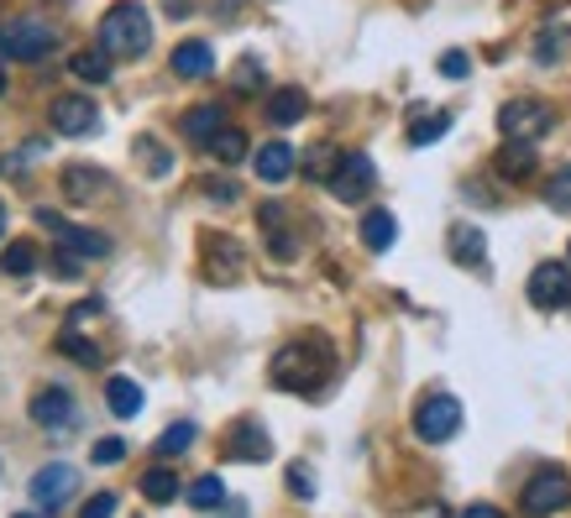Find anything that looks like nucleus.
Segmentation results:
<instances>
[{"instance_id": "nucleus-13", "label": "nucleus", "mask_w": 571, "mask_h": 518, "mask_svg": "<svg viewBox=\"0 0 571 518\" xmlns=\"http://www.w3.org/2000/svg\"><path fill=\"white\" fill-rule=\"evenodd\" d=\"M226 456L231 461H267L273 456V440H267V429L258 419H241L231 424V435H226Z\"/></svg>"}, {"instance_id": "nucleus-12", "label": "nucleus", "mask_w": 571, "mask_h": 518, "mask_svg": "<svg viewBox=\"0 0 571 518\" xmlns=\"http://www.w3.org/2000/svg\"><path fill=\"white\" fill-rule=\"evenodd\" d=\"M32 419L53 429V435H69L73 424H79V408H73V393L69 388H43L37 399H32Z\"/></svg>"}, {"instance_id": "nucleus-10", "label": "nucleus", "mask_w": 571, "mask_h": 518, "mask_svg": "<svg viewBox=\"0 0 571 518\" xmlns=\"http://www.w3.org/2000/svg\"><path fill=\"white\" fill-rule=\"evenodd\" d=\"M48 120H53V131L58 137H90L100 126V111H95V100L90 94H58L53 100V111H48Z\"/></svg>"}, {"instance_id": "nucleus-27", "label": "nucleus", "mask_w": 571, "mask_h": 518, "mask_svg": "<svg viewBox=\"0 0 571 518\" xmlns=\"http://www.w3.org/2000/svg\"><path fill=\"white\" fill-rule=\"evenodd\" d=\"M58 352L69 356V361H79V367H100V361H105V352H100L95 341H84V335H73V330L58 335Z\"/></svg>"}, {"instance_id": "nucleus-19", "label": "nucleus", "mask_w": 571, "mask_h": 518, "mask_svg": "<svg viewBox=\"0 0 571 518\" xmlns=\"http://www.w3.org/2000/svg\"><path fill=\"white\" fill-rule=\"evenodd\" d=\"M499 163L503 179H514V184H524L529 173H535V141H503V152L493 158Z\"/></svg>"}, {"instance_id": "nucleus-14", "label": "nucleus", "mask_w": 571, "mask_h": 518, "mask_svg": "<svg viewBox=\"0 0 571 518\" xmlns=\"http://www.w3.org/2000/svg\"><path fill=\"white\" fill-rule=\"evenodd\" d=\"M205 278H215V283L241 278V246L231 235H205Z\"/></svg>"}, {"instance_id": "nucleus-41", "label": "nucleus", "mask_w": 571, "mask_h": 518, "mask_svg": "<svg viewBox=\"0 0 571 518\" xmlns=\"http://www.w3.org/2000/svg\"><path fill=\"white\" fill-rule=\"evenodd\" d=\"M288 487H294L299 497H315V476L305 467H294V471H288Z\"/></svg>"}, {"instance_id": "nucleus-21", "label": "nucleus", "mask_w": 571, "mask_h": 518, "mask_svg": "<svg viewBox=\"0 0 571 518\" xmlns=\"http://www.w3.org/2000/svg\"><path fill=\"white\" fill-rule=\"evenodd\" d=\"M105 403H111L116 419H137V414H142V388H137L132 377H111V382H105Z\"/></svg>"}, {"instance_id": "nucleus-40", "label": "nucleus", "mask_w": 571, "mask_h": 518, "mask_svg": "<svg viewBox=\"0 0 571 518\" xmlns=\"http://www.w3.org/2000/svg\"><path fill=\"white\" fill-rule=\"evenodd\" d=\"M467 69H472V58H467V53H446V58H441V73H446V79H461Z\"/></svg>"}, {"instance_id": "nucleus-4", "label": "nucleus", "mask_w": 571, "mask_h": 518, "mask_svg": "<svg viewBox=\"0 0 571 518\" xmlns=\"http://www.w3.org/2000/svg\"><path fill=\"white\" fill-rule=\"evenodd\" d=\"M550 120H556V111H550L546 100L519 94V100H509L499 111V131H503V141H540L550 131Z\"/></svg>"}, {"instance_id": "nucleus-8", "label": "nucleus", "mask_w": 571, "mask_h": 518, "mask_svg": "<svg viewBox=\"0 0 571 518\" xmlns=\"http://www.w3.org/2000/svg\"><path fill=\"white\" fill-rule=\"evenodd\" d=\"M373 184H378L373 158H367V152H341V163H335V173H331L335 199H341V205H362V199L373 194Z\"/></svg>"}, {"instance_id": "nucleus-9", "label": "nucleus", "mask_w": 571, "mask_h": 518, "mask_svg": "<svg viewBox=\"0 0 571 518\" xmlns=\"http://www.w3.org/2000/svg\"><path fill=\"white\" fill-rule=\"evenodd\" d=\"M529 304L535 309H571V262H540L529 273Z\"/></svg>"}, {"instance_id": "nucleus-7", "label": "nucleus", "mask_w": 571, "mask_h": 518, "mask_svg": "<svg viewBox=\"0 0 571 518\" xmlns=\"http://www.w3.org/2000/svg\"><path fill=\"white\" fill-rule=\"evenodd\" d=\"M37 226H43L48 235H58L69 257H84V262L111 257V235L105 231H79V226H69L64 215H53V210H37Z\"/></svg>"}, {"instance_id": "nucleus-31", "label": "nucleus", "mask_w": 571, "mask_h": 518, "mask_svg": "<svg viewBox=\"0 0 571 518\" xmlns=\"http://www.w3.org/2000/svg\"><path fill=\"white\" fill-rule=\"evenodd\" d=\"M37 267V252H32V241H11L5 246V257H0V273H11V278H26Z\"/></svg>"}, {"instance_id": "nucleus-3", "label": "nucleus", "mask_w": 571, "mask_h": 518, "mask_svg": "<svg viewBox=\"0 0 571 518\" xmlns=\"http://www.w3.org/2000/svg\"><path fill=\"white\" fill-rule=\"evenodd\" d=\"M53 47H58V32L37 16H16V22L0 26V58H11V64H37Z\"/></svg>"}, {"instance_id": "nucleus-30", "label": "nucleus", "mask_w": 571, "mask_h": 518, "mask_svg": "<svg viewBox=\"0 0 571 518\" xmlns=\"http://www.w3.org/2000/svg\"><path fill=\"white\" fill-rule=\"evenodd\" d=\"M452 257L467 262V267H477V262H482V231H472V226H456V231H452Z\"/></svg>"}, {"instance_id": "nucleus-38", "label": "nucleus", "mask_w": 571, "mask_h": 518, "mask_svg": "<svg viewBox=\"0 0 571 518\" xmlns=\"http://www.w3.org/2000/svg\"><path fill=\"white\" fill-rule=\"evenodd\" d=\"M258 84H262V69L252 64V58H241V69H237V90H241V94H252Z\"/></svg>"}, {"instance_id": "nucleus-45", "label": "nucleus", "mask_w": 571, "mask_h": 518, "mask_svg": "<svg viewBox=\"0 0 571 518\" xmlns=\"http://www.w3.org/2000/svg\"><path fill=\"white\" fill-rule=\"evenodd\" d=\"M0 94H5V79H0Z\"/></svg>"}, {"instance_id": "nucleus-17", "label": "nucleus", "mask_w": 571, "mask_h": 518, "mask_svg": "<svg viewBox=\"0 0 571 518\" xmlns=\"http://www.w3.org/2000/svg\"><path fill=\"white\" fill-rule=\"evenodd\" d=\"M105 188V173L90 163H69L64 168V194H69V205H90V194Z\"/></svg>"}, {"instance_id": "nucleus-34", "label": "nucleus", "mask_w": 571, "mask_h": 518, "mask_svg": "<svg viewBox=\"0 0 571 518\" xmlns=\"http://www.w3.org/2000/svg\"><path fill=\"white\" fill-rule=\"evenodd\" d=\"M132 152H137V158H147V173H152V179H163L168 168H173V158H168V152L152 137H137V141H132Z\"/></svg>"}, {"instance_id": "nucleus-44", "label": "nucleus", "mask_w": 571, "mask_h": 518, "mask_svg": "<svg viewBox=\"0 0 571 518\" xmlns=\"http://www.w3.org/2000/svg\"><path fill=\"white\" fill-rule=\"evenodd\" d=\"M16 518H37V514H16Z\"/></svg>"}, {"instance_id": "nucleus-18", "label": "nucleus", "mask_w": 571, "mask_h": 518, "mask_svg": "<svg viewBox=\"0 0 571 518\" xmlns=\"http://www.w3.org/2000/svg\"><path fill=\"white\" fill-rule=\"evenodd\" d=\"M305 111H310V94L305 90H273L267 94V120H273V126H299Z\"/></svg>"}, {"instance_id": "nucleus-37", "label": "nucleus", "mask_w": 571, "mask_h": 518, "mask_svg": "<svg viewBox=\"0 0 571 518\" xmlns=\"http://www.w3.org/2000/svg\"><path fill=\"white\" fill-rule=\"evenodd\" d=\"M111 514H116V493H95L79 508V518H111Z\"/></svg>"}, {"instance_id": "nucleus-39", "label": "nucleus", "mask_w": 571, "mask_h": 518, "mask_svg": "<svg viewBox=\"0 0 571 518\" xmlns=\"http://www.w3.org/2000/svg\"><path fill=\"white\" fill-rule=\"evenodd\" d=\"M121 456H126V446H121L116 435H111V440H95V461H100V467H116Z\"/></svg>"}, {"instance_id": "nucleus-11", "label": "nucleus", "mask_w": 571, "mask_h": 518, "mask_svg": "<svg viewBox=\"0 0 571 518\" xmlns=\"http://www.w3.org/2000/svg\"><path fill=\"white\" fill-rule=\"evenodd\" d=\"M79 493V471L64 467V461H53V467H43L37 476H32V497H37V508H64L69 497Z\"/></svg>"}, {"instance_id": "nucleus-1", "label": "nucleus", "mask_w": 571, "mask_h": 518, "mask_svg": "<svg viewBox=\"0 0 571 518\" xmlns=\"http://www.w3.org/2000/svg\"><path fill=\"white\" fill-rule=\"evenodd\" d=\"M273 388H284V393H320L335 372V352L326 335H305V341H288L273 352Z\"/></svg>"}, {"instance_id": "nucleus-16", "label": "nucleus", "mask_w": 571, "mask_h": 518, "mask_svg": "<svg viewBox=\"0 0 571 518\" xmlns=\"http://www.w3.org/2000/svg\"><path fill=\"white\" fill-rule=\"evenodd\" d=\"M210 69H215L210 43H199V37H190V43H179V47H173V73H179V79H205Z\"/></svg>"}, {"instance_id": "nucleus-15", "label": "nucleus", "mask_w": 571, "mask_h": 518, "mask_svg": "<svg viewBox=\"0 0 571 518\" xmlns=\"http://www.w3.org/2000/svg\"><path fill=\"white\" fill-rule=\"evenodd\" d=\"M294 163H299V158H294V147H288V141H267V147H258V179L262 184H284L288 173H294Z\"/></svg>"}, {"instance_id": "nucleus-43", "label": "nucleus", "mask_w": 571, "mask_h": 518, "mask_svg": "<svg viewBox=\"0 0 571 518\" xmlns=\"http://www.w3.org/2000/svg\"><path fill=\"white\" fill-rule=\"evenodd\" d=\"M0 235H5V199H0Z\"/></svg>"}, {"instance_id": "nucleus-46", "label": "nucleus", "mask_w": 571, "mask_h": 518, "mask_svg": "<svg viewBox=\"0 0 571 518\" xmlns=\"http://www.w3.org/2000/svg\"><path fill=\"white\" fill-rule=\"evenodd\" d=\"M567 257H571V246H567Z\"/></svg>"}, {"instance_id": "nucleus-29", "label": "nucleus", "mask_w": 571, "mask_h": 518, "mask_svg": "<svg viewBox=\"0 0 571 518\" xmlns=\"http://www.w3.org/2000/svg\"><path fill=\"white\" fill-rule=\"evenodd\" d=\"M194 435H199V429H194L190 419H179V424H168L163 435H158V456H184V450L194 446Z\"/></svg>"}, {"instance_id": "nucleus-28", "label": "nucleus", "mask_w": 571, "mask_h": 518, "mask_svg": "<svg viewBox=\"0 0 571 518\" xmlns=\"http://www.w3.org/2000/svg\"><path fill=\"white\" fill-rule=\"evenodd\" d=\"M220 503H226V482H220V476H199L190 487V508H199V514H210Z\"/></svg>"}, {"instance_id": "nucleus-32", "label": "nucleus", "mask_w": 571, "mask_h": 518, "mask_svg": "<svg viewBox=\"0 0 571 518\" xmlns=\"http://www.w3.org/2000/svg\"><path fill=\"white\" fill-rule=\"evenodd\" d=\"M335 163H341V152H335L331 141H320V147H310V152H305V173H310V179H326V184H331Z\"/></svg>"}, {"instance_id": "nucleus-36", "label": "nucleus", "mask_w": 571, "mask_h": 518, "mask_svg": "<svg viewBox=\"0 0 571 518\" xmlns=\"http://www.w3.org/2000/svg\"><path fill=\"white\" fill-rule=\"evenodd\" d=\"M199 188H205L210 199H220V205H237V199H241V188L231 184V179H205V184H199Z\"/></svg>"}, {"instance_id": "nucleus-42", "label": "nucleus", "mask_w": 571, "mask_h": 518, "mask_svg": "<svg viewBox=\"0 0 571 518\" xmlns=\"http://www.w3.org/2000/svg\"><path fill=\"white\" fill-rule=\"evenodd\" d=\"M461 518H503V514H499V508H488V503H472Z\"/></svg>"}, {"instance_id": "nucleus-24", "label": "nucleus", "mask_w": 571, "mask_h": 518, "mask_svg": "<svg viewBox=\"0 0 571 518\" xmlns=\"http://www.w3.org/2000/svg\"><path fill=\"white\" fill-rule=\"evenodd\" d=\"M205 152H210L215 163H241V158H247V137H241L237 126H220V131H215L210 137V147H205Z\"/></svg>"}, {"instance_id": "nucleus-20", "label": "nucleus", "mask_w": 571, "mask_h": 518, "mask_svg": "<svg viewBox=\"0 0 571 518\" xmlns=\"http://www.w3.org/2000/svg\"><path fill=\"white\" fill-rule=\"evenodd\" d=\"M393 241H399V220H393V215L388 210L362 215V246H367V252H388Z\"/></svg>"}, {"instance_id": "nucleus-25", "label": "nucleus", "mask_w": 571, "mask_h": 518, "mask_svg": "<svg viewBox=\"0 0 571 518\" xmlns=\"http://www.w3.org/2000/svg\"><path fill=\"white\" fill-rule=\"evenodd\" d=\"M179 493H184V487H179V476H173L168 467L142 471V497H147V503H173Z\"/></svg>"}, {"instance_id": "nucleus-6", "label": "nucleus", "mask_w": 571, "mask_h": 518, "mask_svg": "<svg viewBox=\"0 0 571 518\" xmlns=\"http://www.w3.org/2000/svg\"><path fill=\"white\" fill-rule=\"evenodd\" d=\"M456 429H461V403L452 393H430L420 408H414V435L425 440V446H446Z\"/></svg>"}, {"instance_id": "nucleus-22", "label": "nucleus", "mask_w": 571, "mask_h": 518, "mask_svg": "<svg viewBox=\"0 0 571 518\" xmlns=\"http://www.w3.org/2000/svg\"><path fill=\"white\" fill-rule=\"evenodd\" d=\"M226 126V111L220 105H194L190 116H184V137L199 141V147H210V137Z\"/></svg>"}, {"instance_id": "nucleus-35", "label": "nucleus", "mask_w": 571, "mask_h": 518, "mask_svg": "<svg viewBox=\"0 0 571 518\" xmlns=\"http://www.w3.org/2000/svg\"><path fill=\"white\" fill-rule=\"evenodd\" d=\"M561 53H567V32L546 26V32H540V43H535V58H540V64H556Z\"/></svg>"}, {"instance_id": "nucleus-5", "label": "nucleus", "mask_w": 571, "mask_h": 518, "mask_svg": "<svg viewBox=\"0 0 571 518\" xmlns=\"http://www.w3.org/2000/svg\"><path fill=\"white\" fill-rule=\"evenodd\" d=\"M567 503H571V476H567V471H556V467L535 471V476L524 482V493H519V508H524L529 518L561 514Z\"/></svg>"}, {"instance_id": "nucleus-2", "label": "nucleus", "mask_w": 571, "mask_h": 518, "mask_svg": "<svg viewBox=\"0 0 571 518\" xmlns=\"http://www.w3.org/2000/svg\"><path fill=\"white\" fill-rule=\"evenodd\" d=\"M95 43L105 47L111 58H142L147 43H152V22H147V11L137 0H121V5H111V11L100 16Z\"/></svg>"}, {"instance_id": "nucleus-23", "label": "nucleus", "mask_w": 571, "mask_h": 518, "mask_svg": "<svg viewBox=\"0 0 571 518\" xmlns=\"http://www.w3.org/2000/svg\"><path fill=\"white\" fill-rule=\"evenodd\" d=\"M69 69H73V79H90V84H105L111 79V53L105 47H84V53H73L69 58Z\"/></svg>"}, {"instance_id": "nucleus-26", "label": "nucleus", "mask_w": 571, "mask_h": 518, "mask_svg": "<svg viewBox=\"0 0 571 518\" xmlns=\"http://www.w3.org/2000/svg\"><path fill=\"white\" fill-rule=\"evenodd\" d=\"M452 131V116L446 111H430V116H420L414 126H409V147H430V141H441Z\"/></svg>"}, {"instance_id": "nucleus-33", "label": "nucleus", "mask_w": 571, "mask_h": 518, "mask_svg": "<svg viewBox=\"0 0 571 518\" xmlns=\"http://www.w3.org/2000/svg\"><path fill=\"white\" fill-rule=\"evenodd\" d=\"M546 205H550V210H571V163H561L556 173H550Z\"/></svg>"}]
</instances>
